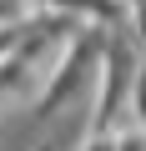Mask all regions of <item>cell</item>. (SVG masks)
<instances>
[{
    "label": "cell",
    "instance_id": "obj_1",
    "mask_svg": "<svg viewBox=\"0 0 146 151\" xmlns=\"http://www.w3.org/2000/svg\"><path fill=\"white\" fill-rule=\"evenodd\" d=\"M131 30H136V40H141V50H146V0L131 10Z\"/></svg>",
    "mask_w": 146,
    "mask_h": 151
},
{
    "label": "cell",
    "instance_id": "obj_2",
    "mask_svg": "<svg viewBox=\"0 0 146 151\" xmlns=\"http://www.w3.org/2000/svg\"><path fill=\"white\" fill-rule=\"evenodd\" d=\"M126 5H131V10H136V5H141V0H126Z\"/></svg>",
    "mask_w": 146,
    "mask_h": 151
}]
</instances>
